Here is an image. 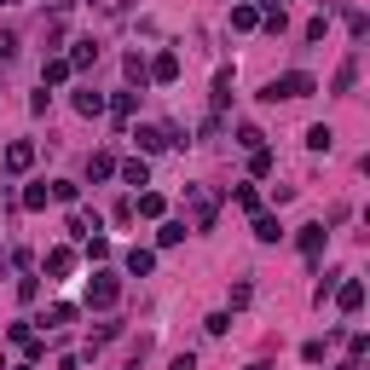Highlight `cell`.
I'll return each instance as SVG.
<instances>
[{
    "label": "cell",
    "instance_id": "cell-32",
    "mask_svg": "<svg viewBox=\"0 0 370 370\" xmlns=\"http://www.w3.org/2000/svg\"><path fill=\"white\" fill-rule=\"evenodd\" d=\"M174 370H197V359H191V353H179V359H174Z\"/></svg>",
    "mask_w": 370,
    "mask_h": 370
},
{
    "label": "cell",
    "instance_id": "cell-11",
    "mask_svg": "<svg viewBox=\"0 0 370 370\" xmlns=\"http://www.w3.org/2000/svg\"><path fill=\"white\" fill-rule=\"evenodd\" d=\"M58 81H70V58H46L41 64V87H58Z\"/></svg>",
    "mask_w": 370,
    "mask_h": 370
},
{
    "label": "cell",
    "instance_id": "cell-34",
    "mask_svg": "<svg viewBox=\"0 0 370 370\" xmlns=\"http://www.w3.org/2000/svg\"><path fill=\"white\" fill-rule=\"evenodd\" d=\"M127 370H139V364H127Z\"/></svg>",
    "mask_w": 370,
    "mask_h": 370
},
{
    "label": "cell",
    "instance_id": "cell-7",
    "mask_svg": "<svg viewBox=\"0 0 370 370\" xmlns=\"http://www.w3.org/2000/svg\"><path fill=\"white\" fill-rule=\"evenodd\" d=\"M151 81H179V53H174V46H168V53H157V64H151Z\"/></svg>",
    "mask_w": 370,
    "mask_h": 370
},
{
    "label": "cell",
    "instance_id": "cell-8",
    "mask_svg": "<svg viewBox=\"0 0 370 370\" xmlns=\"http://www.w3.org/2000/svg\"><path fill=\"white\" fill-rule=\"evenodd\" d=\"M35 162V145H29V139H18V145H6V174H23Z\"/></svg>",
    "mask_w": 370,
    "mask_h": 370
},
{
    "label": "cell",
    "instance_id": "cell-18",
    "mask_svg": "<svg viewBox=\"0 0 370 370\" xmlns=\"http://www.w3.org/2000/svg\"><path fill=\"white\" fill-rule=\"evenodd\" d=\"M122 70H127V81H139V87H145V81H151V64H145V58H139V53H127V58H122Z\"/></svg>",
    "mask_w": 370,
    "mask_h": 370
},
{
    "label": "cell",
    "instance_id": "cell-9",
    "mask_svg": "<svg viewBox=\"0 0 370 370\" xmlns=\"http://www.w3.org/2000/svg\"><path fill=\"white\" fill-rule=\"evenodd\" d=\"M133 139H139V151H145V157H157V151H168V127H139Z\"/></svg>",
    "mask_w": 370,
    "mask_h": 370
},
{
    "label": "cell",
    "instance_id": "cell-16",
    "mask_svg": "<svg viewBox=\"0 0 370 370\" xmlns=\"http://www.w3.org/2000/svg\"><path fill=\"white\" fill-rule=\"evenodd\" d=\"M92 58H99V46H92V41H75L70 46V70H87Z\"/></svg>",
    "mask_w": 370,
    "mask_h": 370
},
{
    "label": "cell",
    "instance_id": "cell-21",
    "mask_svg": "<svg viewBox=\"0 0 370 370\" xmlns=\"http://www.w3.org/2000/svg\"><path fill=\"white\" fill-rule=\"evenodd\" d=\"M75 110L81 116H105V99H99V92H75Z\"/></svg>",
    "mask_w": 370,
    "mask_h": 370
},
{
    "label": "cell",
    "instance_id": "cell-2",
    "mask_svg": "<svg viewBox=\"0 0 370 370\" xmlns=\"http://www.w3.org/2000/svg\"><path fill=\"white\" fill-rule=\"evenodd\" d=\"M116 301H122V278H116V272H99V278H92V284H87V307L110 312Z\"/></svg>",
    "mask_w": 370,
    "mask_h": 370
},
{
    "label": "cell",
    "instance_id": "cell-31",
    "mask_svg": "<svg viewBox=\"0 0 370 370\" xmlns=\"http://www.w3.org/2000/svg\"><path fill=\"white\" fill-rule=\"evenodd\" d=\"M46 324H75V307L64 301V307H53V312H46Z\"/></svg>",
    "mask_w": 370,
    "mask_h": 370
},
{
    "label": "cell",
    "instance_id": "cell-24",
    "mask_svg": "<svg viewBox=\"0 0 370 370\" xmlns=\"http://www.w3.org/2000/svg\"><path fill=\"white\" fill-rule=\"evenodd\" d=\"M255 23H260L255 6H231V29H255Z\"/></svg>",
    "mask_w": 370,
    "mask_h": 370
},
{
    "label": "cell",
    "instance_id": "cell-10",
    "mask_svg": "<svg viewBox=\"0 0 370 370\" xmlns=\"http://www.w3.org/2000/svg\"><path fill=\"white\" fill-rule=\"evenodd\" d=\"M116 174H122L127 185H151V162H145V157H127V162H122Z\"/></svg>",
    "mask_w": 370,
    "mask_h": 370
},
{
    "label": "cell",
    "instance_id": "cell-30",
    "mask_svg": "<svg viewBox=\"0 0 370 370\" xmlns=\"http://www.w3.org/2000/svg\"><path fill=\"white\" fill-rule=\"evenodd\" d=\"M347 353H353V359H364V353H370V336H364V330H353V336H347Z\"/></svg>",
    "mask_w": 370,
    "mask_h": 370
},
{
    "label": "cell",
    "instance_id": "cell-4",
    "mask_svg": "<svg viewBox=\"0 0 370 370\" xmlns=\"http://www.w3.org/2000/svg\"><path fill=\"white\" fill-rule=\"evenodd\" d=\"M336 307L342 312H359L364 307V284H359V278H342V284H336Z\"/></svg>",
    "mask_w": 370,
    "mask_h": 370
},
{
    "label": "cell",
    "instance_id": "cell-23",
    "mask_svg": "<svg viewBox=\"0 0 370 370\" xmlns=\"http://www.w3.org/2000/svg\"><path fill=\"white\" fill-rule=\"evenodd\" d=\"M238 145H243V151H260V145H266V133H260V127H249V122H243V127H238Z\"/></svg>",
    "mask_w": 370,
    "mask_h": 370
},
{
    "label": "cell",
    "instance_id": "cell-22",
    "mask_svg": "<svg viewBox=\"0 0 370 370\" xmlns=\"http://www.w3.org/2000/svg\"><path fill=\"white\" fill-rule=\"evenodd\" d=\"M353 81H359V58H347V64L336 70V92H353Z\"/></svg>",
    "mask_w": 370,
    "mask_h": 370
},
{
    "label": "cell",
    "instance_id": "cell-29",
    "mask_svg": "<svg viewBox=\"0 0 370 370\" xmlns=\"http://www.w3.org/2000/svg\"><path fill=\"white\" fill-rule=\"evenodd\" d=\"M6 58H18V35H12V29H0V64H6Z\"/></svg>",
    "mask_w": 370,
    "mask_h": 370
},
{
    "label": "cell",
    "instance_id": "cell-12",
    "mask_svg": "<svg viewBox=\"0 0 370 370\" xmlns=\"http://www.w3.org/2000/svg\"><path fill=\"white\" fill-rule=\"evenodd\" d=\"M307 145H312V151H330V145H336V127H330V122H312V127H307Z\"/></svg>",
    "mask_w": 370,
    "mask_h": 370
},
{
    "label": "cell",
    "instance_id": "cell-5",
    "mask_svg": "<svg viewBox=\"0 0 370 370\" xmlns=\"http://www.w3.org/2000/svg\"><path fill=\"white\" fill-rule=\"evenodd\" d=\"M324 238H330V231H324V226H301V238H295V249H301L307 260H318V255H324Z\"/></svg>",
    "mask_w": 370,
    "mask_h": 370
},
{
    "label": "cell",
    "instance_id": "cell-14",
    "mask_svg": "<svg viewBox=\"0 0 370 370\" xmlns=\"http://www.w3.org/2000/svg\"><path fill=\"white\" fill-rule=\"evenodd\" d=\"M110 174H116V157H110V151L87 157V179H110Z\"/></svg>",
    "mask_w": 370,
    "mask_h": 370
},
{
    "label": "cell",
    "instance_id": "cell-25",
    "mask_svg": "<svg viewBox=\"0 0 370 370\" xmlns=\"http://www.w3.org/2000/svg\"><path fill=\"white\" fill-rule=\"evenodd\" d=\"M46 197H53L46 185H29V191H23V208H29V214H41V208H46Z\"/></svg>",
    "mask_w": 370,
    "mask_h": 370
},
{
    "label": "cell",
    "instance_id": "cell-20",
    "mask_svg": "<svg viewBox=\"0 0 370 370\" xmlns=\"http://www.w3.org/2000/svg\"><path fill=\"white\" fill-rule=\"evenodd\" d=\"M226 105H231V70H220V75H214V116H220Z\"/></svg>",
    "mask_w": 370,
    "mask_h": 370
},
{
    "label": "cell",
    "instance_id": "cell-15",
    "mask_svg": "<svg viewBox=\"0 0 370 370\" xmlns=\"http://www.w3.org/2000/svg\"><path fill=\"white\" fill-rule=\"evenodd\" d=\"M162 208H168V203H162L157 191H139V203H133V214H145V220H162Z\"/></svg>",
    "mask_w": 370,
    "mask_h": 370
},
{
    "label": "cell",
    "instance_id": "cell-27",
    "mask_svg": "<svg viewBox=\"0 0 370 370\" xmlns=\"http://www.w3.org/2000/svg\"><path fill=\"white\" fill-rule=\"evenodd\" d=\"M238 208H249V214H260V191H255V185H238Z\"/></svg>",
    "mask_w": 370,
    "mask_h": 370
},
{
    "label": "cell",
    "instance_id": "cell-28",
    "mask_svg": "<svg viewBox=\"0 0 370 370\" xmlns=\"http://www.w3.org/2000/svg\"><path fill=\"white\" fill-rule=\"evenodd\" d=\"M249 174H272V151H266V145L249 151Z\"/></svg>",
    "mask_w": 370,
    "mask_h": 370
},
{
    "label": "cell",
    "instance_id": "cell-26",
    "mask_svg": "<svg viewBox=\"0 0 370 370\" xmlns=\"http://www.w3.org/2000/svg\"><path fill=\"white\" fill-rule=\"evenodd\" d=\"M133 105H139V99H133V92H116V99H110V105H105V110H116V116H122V122H127V116H133Z\"/></svg>",
    "mask_w": 370,
    "mask_h": 370
},
{
    "label": "cell",
    "instance_id": "cell-6",
    "mask_svg": "<svg viewBox=\"0 0 370 370\" xmlns=\"http://www.w3.org/2000/svg\"><path fill=\"white\" fill-rule=\"evenodd\" d=\"M41 272H46V278H70V272H75V255H70V249H46Z\"/></svg>",
    "mask_w": 370,
    "mask_h": 370
},
{
    "label": "cell",
    "instance_id": "cell-19",
    "mask_svg": "<svg viewBox=\"0 0 370 370\" xmlns=\"http://www.w3.org/2000/svg\"><path fill=\"white\" fill-rule=\"evenodd\" d=\"M157 243H162V249L185 243V220H162V231H157Z\"/></svg>",
    "mask_w": 370,
    "mask_h": 370
},
{
    "label": "cell",
    "instance_id": "cell-13",
    "mask_svg": "<svg viewBox=\"0 0 370 370\" xmlns=\"http://www.w3.org/2000/svg\"><path fill=\"white\" fill-rule=\"evenodd\" d=\"M127 272H133V278L157 272V255H151V249H127Z\"/></svg>",
    "mask_w": 370,
    "mask_h": 370
},
{
    "label": "cell",
    "instance_id": "cell-17",
    "mask_svg": "<svg viewBox=\"0 0 370 370\" xmlns=\"http://www.w3.org/2000/svg\"><path fill=\"white\" fill-rule=\"evenodd\" d=\"M255 238L260 243H278V238H284V226H278L272 214H255Z\"/></svg>",
    "mask_w": 370,
    "mask_h": 370
},
{
    "label": "cell",
    "instance_id": "cell-1",
    "mask_svg": "<svg viewBox=\"0 0 370 370\" xmlns=\"http://www.w3.org/2000/svg\"><path fill=\"white\" fill-rule=\"evenodd\" d=\"M307 92H318V81H312L307 70H290V75H272V81L260 87V99L278 105V99H307Z\"/></svg>",
    "mask_w": 370,
    "mask_h": 370
},
{
    "label": "cell",
    "instance_id": "cell-33",
    "mask_svg": "<svg viewBox=\"0 0 370 370\" xmlns=\"http://www.w3.org/2000/svg\"><path fill=\"white\" fill-rule=\"evenodd\" d=\"M18 370H35V364H18Z\"/></svg>",
    "mask_w": 370,
    "mask_h": 370
},
{
    "label": "cell",
    "instance_id": "cell-3",
    "mask_svg": "<svg viewBox=\"0 0 370 370\" xmlns=\"http://www.w3.org/2000/svg\"><path fill=\"white\" fill-rule=\"evenodd\" d=\"M185 203H191V214H197V231H208L214 226V191H208V185H185Z\"/></svg>",
    "mask_w": 370,
    "mask_h": 370
}]
</instances>
